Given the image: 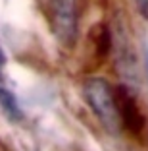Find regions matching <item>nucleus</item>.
<instances>
[{"label": "nucleus", "mask_w": 148, "mask_h": 151, "mask_svg": "<svg viewBox=\"0 0 148 151\" xmlns=\"http://www.w3.org/2000/svg\"><path fill=\"white\" fill-rule=\"evenodd\" d=\"M83 93H85V101L91 105L92 112L98 116L102 126L110 134H118L121 130L123 122L121 116H119L118 99H115V91L112 89V85L104 78H91L85 83Z\"/></svg>", "instance_id": "f257e3e1"}, {"label": "nucleus", "mask_w": 148, "mask_h": 151, "mask_svg": "<svg viewBox=\"0 0 148 151\" xmlns=\"http://www.w3.org/2000/svg\"><path fill=\"white\" fill-rule=\"evenodd\" d=\"M52 31L65 47H73L77 39V4L75 0H52L50 8Z\"/></svg>", "instance_id": "f03ea898"}, {"label": "nucleus", "mask_w": 148, "mask_h": 151, "mask_svg": "<svg viewBox=\"0 0 148 151\" xmlns=\"http://www.w3.org/2000/svg\"><path fill=\"white\" fill-rule=\"evenodd\" d=\"M115 99H118V109H119V116L121 122L129 132L133 134H140L144 130V114L140 111V107L137 105V101L133 99V95L129 93L127 87H118L115 89Z\"/></svg>", "instance_id": "7ed1b4c3"}, {"label": "nucleus", "mask_w": 148, "mask_h": 151, "mask_svg": "<svg viewBox=\"0 0 148 151\" xmlns=\"http://www.w3.org/2000/svg\"><path fill=\"white\" fill-rule=\"evenodd\" d=\"M0 109H2L4 114L8 116L10 120H13V122H19V120L23 118V112L18 105L16 95H13L12 91H8L6 87H2V85H0Z\"/></svg>", "instance_id": "20e7f679"}, {"label": "nucleus", "mask_w": 148, "mask_h": 151, "mask_svg": "<svg viewBox=\"0 0 148 151\" xmlns=\"http://www.w3.org/2000/svg\"><path fill=\"white\" fill-rule=\"evenodd\" d=\"M137 6H139L140 14H142L144 18H148V0H135Z\"/></svg>", "instance_id": "39448f33"}, {"label": "nucleus", "mask_w": 148, "mask_h": 151, "mask_svg": "<svg viewBox=\"0 0 148 151\" xmlns=\"http://www.w3.org/2000/svg\"><path fill=\"white\" fill-rule=\"evenodd\" d=\"M4 64H6V56H4V52H2V49H0V70H2Z\"/></svg>", "instance_id": "423d86ee"}, {"label": "nucleus", "mask_w": 148, "mask_h": 151, "mask_svg": "<svg viewBox=\"0 0 148 151\" xmlns=\"http://www.w3.org/2000/svg\"><path fill=\"white\" fill-rule=\"evenodd\" d=\"M146 72H148V47H146Z\"/></svg>", "instance_id": "0eeeda50"}]
</instances>
